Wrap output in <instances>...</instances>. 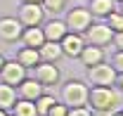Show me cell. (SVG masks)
Wrapping results in <instances>:
<instances>
[{
  "label": "cell",
  "mask_w": 123,
  "mask_h": 116,
  "mask_svg": "<svg viewBox=\"0 0 123 116\" xmlns=\"http://www.w3.org/2000/svg\"><path fill=\"white\" fill-rule=\"evenodd\" d=\"M55 97H52V95H47V92H43V95H38V97H36V102H33V104H36V114L38 116H45L47 111H50V109H52V104H55Z\"/></svg>",
  "instance_id": "ffe728a7"
},
{
  "label": "cell",
  "mask_w": 123,
  "mask_h": 116,
  "mask_svg": "<svg viewBox=\"0 0 123 116\" xmlns=\"http://www.w3.org/2000/svg\"><path fill=\"white\" fill-rule=\"evenodd\" d=\"M107 24L111 26V31H123V12L114 10V12L107 17Z\"/></svg>",
  "instance_id": "7402d4cb"
},
{
  "label": "cell",
  "mask_w": 123,
  "mask_h": 116,
  "mask_svg": "<svg viewBox=\"0 0 123 116\" xmlns=\"http://www.w3.org/2000/svg\"><path fill=\"white\" fill-rule=\"evenodd\" d=\"M40 29H43V33H45V40H57V43L64 38V33L69 31L62 19H50V21H45Z\"/></svg>",
  "instance_id": "7c38bea8"
},
{
  "label": "cell",
  "mask_w": 123,
  "mask_h": 116,
  "mask_svg": "<svg viewBox=\"0 0 123 116\" xmlns=\"http://www.w3.org/2000/svg\"><path fill=\"white\" fill-rule=\"evenodd\" d=\"M118 104V92L114 85H95L88 92V107L92 111H114Z\"/></svg>",
  "instance_id": "6da1fadb"
},
{
  "label": "cell",
  "mask_w": 123,
  "mask_h": 116,
  "mask_svg": "<svg viewBox=\"0 0 123 116\" xmlns=\"http://www.w3.org/2000/svg\"><path fill=\"white\" fill-rule=\"evenodd\" d=\"M24 78H26V66H21L17 59L2 64V69H0V81H2V83H7V85H19Z\"/></svg>",
  "instance_id": "9c48e42d"
},
{
  "label": "cell",
  "mask_w": 123,
  "mask_h": 116,
  "mask_svg": "<svg viewBox=\"0 0 123 116\" xmlns=\"http://www.w3.org/2000/svg\"><path fill=\"white\" fill-rule=\"evenodd\" d=\"M114 116H123V109H114Z\"/></svg>",
  "instance_id": "f1b7e54d"
},
{
  "label": "cell",
  "mask_w": 123,
  "mask_h": 116,
  "mask_svg": "<svg viewBox=\"0 0 123 116\" xmlns=\"http://www.w3.org/2000/svg\"><path fill=\"white\" fill-rule=\"evenodd\" d=\"M14 116H38L36 114V104L31 100H19L12 104V109H10Z\"/></svg>",
  "instance_id": "d6986e66"
},
{
  "label": "cell",
  "mask_w": 123,
  "mask_h": 116,
  "mask_svg": "<svg viewBox=\"0 0 123 116\" xmlns=\"http://www.w3.org/2000/svg\"><path fill=\"white\" fill-rule=\"evenodd\" d=\"M40 5H43V10H45V12H50V14H59V12H64V10H66L69 0H43Z\"/></svg>",
  "instance_id": "44dd1931"
},
{
  "label": "cell",
  "mask_w": 123,
  "mask_h": 116,
  "mask_svg": "<svg viewBox=\"0 0 123 116\" xmlns=\"http://www.w3.org/2000/svg\"><path fill=\"white\" fill-rule=\"evenodd\" d=\"M118 12H123V0H118Z\"/></svg>",
  "instance_id": "f546056e"
},
{
  "label": "cell",
  "mask_w": 123,
  "mask_h": 116,
  "mask_svg": "<svg viewBox=\"0 0 123 116\" xmlns=\"http://www.w3.org/2000/svg\"><path fill=\"white\" fill-rule=\"evenodd\" d=\"M66 29L74 31V33H85V29L92 24V14L88 7H74L66 12V19H64Z\"/></svg>",
  "instance_id": "3957f363"
},
{
  "label": "cell",
  "mask_w": 123,
  "mask_h": 116,
  "mask_svg": "<svg viewBox=\"0 0 123 116\" xmlns=\"http://www.w3.org/2000/svg\"><path fill=\"white\" fill-rule=\"evenodd\" d=\"M83 38H85V43L88 45H99V47H104V45L111 43V38H114V31L109 24H90L85 33H83Z\"/></svg>",
  "instance_id": "8992f818"
},
{
  "label": "cell",
  "mask_w": 123,
  "mask_h": 116,
  "mask_svg": "<svg viewBox=\"0 0 123 116\" xmlns=\"http://www.w3.org/2000/svg\"><path fill=\"white\" fill-rule=\"evenodd\" d=\"M114 85L118 88V92H123V71L116 73V78H114Z\"/></svg>",
  "instance_id": "4316f807"
},
{
  "label": "cell",
  "mask_w": 123,
  "mask_h": 116,
  "mask_svg": "<svg viewBox=\"0 0 123 116\" xmlns=\"http://www.w3.org/2000/svg\"><path fill=\"white\" fill-rule=\"evenodd\" d=\"M33 71H36V81L43 88H50V85L59 83V69L55 66V62H38L33 66Z\"/></svg>",
  "instance_id": "52a82bcc"
},
{
  "label": "cell",
  "mask_w": 123,
  "mask_h": 116,
  "mask_svg": "<svg viewBox=\"0 0 123 116\" xmlns=\"http://www.w3.org/2000/svg\"><path fill=\"white\" fill-rule=\"evenodd\" d=\"M88 92H90V88L85 81L71 78L62 85V102L66 107H83V104H88Z\"/></svg>",
  "instance_id": "7a4b0ae2"
},
{
  "label": "cell",
  "mask_w": 123,
  "mask_h": 116,
  "mask_svg": "<svg viewBox=\"0 0 123 116\" xmlns=\"http://www.w3.org/2000/svg\"><path fill=\"white\" fill-rule=\"evenodd\" d=\"M111 43H114V47H116V50H123V31H114Z\"/></svg>",
  "instance_id": "484cf974"
},
{
  "label": "cell",
  "mask_w": 123,
  "mask_h": 116,
  "mask_svg": "<svg viewBox=\"0 0 123 116\" xmlns=\"http://www.w3.org/2000/svg\"><path fill=\"white\" fill-rule=\"evenodd\" d=\"M17 62H19L21 66H26V69H33V66L40 62V52H38V47H21L19 55H17Z\"/></svg>",
  "instance_id": "2e32d148"
},
{
  "label": "cell",
  "mask_w": 123,
  "mask_h": 116,
  "mask_svg": "<svg viewBox=\"0 0 123 116\" xmlns=\"http://www.w3.org/2000/svg\"><path fill=\"white\" fill-rule=\"evenodd\" d=\"M111 66H114V71H116V73L123 71V50H116V55L111 57Z\"/></svg>",
  "instance_id": "d4e9b609"
},
{
  "label": "cell",
  "mask_w": 123,
  "mask_h": 116,
  "mask_svg": "<svg viewBox=\"0 0 123 116\" xmlns=\"http://www.w3.org/2000/svg\"><path fill=\"white\" fill-rule=\"evenodd\" d=\"M21 40H24L26 47H40L45 43V33H43L40 26H26L21 31Z\"/></svg>",
  "instance_id": "9a60e30c"
},
{
  "label": "cell",
  "mask_w": 123,
  "mask_h": 116,
  "mask_svg": "<svg viewBox=\"0 0 123 116\" xmlns=\"http://www.w3.org/2000/svg\"><path fill=\"white\" fill-rule=\"evenodd\" d=\"M21 21L17 19V17H2L0 19V38L2 40H7V43H12V40H19L21 38Z\"/></svg>",
  "instance_id": "30bf717a"
},
{
  "label": "cell",
  "mask_w": 123,
  "mask_h": 116,
  "mask_svg": "<svg viewBox=\"0 0 123 116\" xmlns=\"http://www.w3.org/2000/svg\"><path fill=\"white\" fill-rule=\"evenodd\" d=\"M78 59L83 62V66H92V64H99V62H104V50L99 47V45H88L80 50V55Z\"/></svg>",
  "instance_id": "4fadbf2b"
},
{
  "label": "cell",
  "mask_w": 123,
  "mask_h": 116,
  "mask_svg": "<svg viewBox=\"0 0 123 116\" xmlns=\"http://www.w3.org/2000/svg\"><path fill=\"white\" fill-rule=\"evenodd\" d=\"M38 52H40V62H57V59L64 57L62 45L57 40H45V43L38 47Z\"/></svg>",
  "instance_id": "5bb4252c"
},
{
  "label": "cell",
  "mask_w": 123,
  "mask_h": 116,
  "mask_svg": "<svg viewBox=\"0 0 123 116\" xmlns=\"http://www.w3.org/2000/svg\"><path fill=\"white\" fill-rule=\"evenodd\" d=\"M14 102H17V88L7 85V83H0V109L10 111Z\"/></svg>",
  "instance_id": "ac0fdd59"
},
{
  "label": "cell",
  "mask_w": 123,
  "mask_h": 116,
  "mask_svg": "<svg viewBox=\"0 0 123 116\" xmlns=\"http://www.w3.org/2000/svg\"><path fill=\"white\" fill-rule=\"evenodd\" d=\"M21 2H43V0H21Z\"/></svg>",
  "instance_id": "4dcf8cb0"
},
{
  "label": "cell",
  "mask_w": 123,
  "mask_h": 116,
  "mask_svg": "<svg viewBox=\"0 0 123 116\" xmlns=\"http://www.w3.org/2000/svg\"><path fill=\"white\" fill-rule=\"evenodd\" d=\"M0 116H7V111H5V109H0Z\"/></svg>",
  "instance_id": "d6a6232c"
},
{
  "label": "cell",
  "mask_w": 123,
  "mask_h": 116,
  "mask_svg": "<svg viewBox=\"0 0 123 116\" xmlns=\"http://www.w3.org/2000/svg\"><path fill=\"white\" fill-rule=\"evenodd\" d=\"M17 90H19V97H21V100H31V102H36L38 95H43V85H40L36 78H24V81L17 85Z\"/></svg>",
  "instance_id": "8fae6325"
},
{
  "label": "cell",
  "mask_w": 123,
  "mask_h": 116,
  "mask_svg": "<svg viewBox=\"0 0 123 116\" xmlns=\"http://www.w3.org/2000/svg\"><path fill=\"white\" fill-rule=\"evenodd\" d=\"M114 2H118V0H114Z\"/></svg>",
  "instance_id": "836d02e7"
},
{
  "label": "cell",
  "mask_w": 123,
  "mask_h": 116,
  "mask_svg": "<svg viewBox=\"0 0 123 116\" xmlns=\"http://www.w3.org/2000/svg\"><path fill=\"white\" fill-rule=\"evenodd\" d=\"M90 14L92 17H99V19H107L116 7H114V0H90Z\"/></svg>",
  "instance_id": "e0dca14e"
},
{
  "label": "cell",
  "mask_w": 123,
  "mask_h": 116,
  "mask_svg": "<svg viewBox=\"0 0 123 116\" xmlns=\"http://www.w3.org/2000/svg\"><path fill=\"white\" fill-rule=\"evenodd\" d=\"M2 64H5V57H2V55H0V69H2Z\"/></svg>",
  "instance_id": "1f68e13d"
},
{
  "label": "cell",
  "mask_w": 123,
  "mask_h": 116,
  "mask_svg": "<svg viewBox=\"0 0 123 116\" xmlns=\"http://www.w3.org/2000/svg\"><path fill=\"white\" fill-rule=\"evenodd\" d=\"M59 45H62V52H64V57L78 59L80 50L85 47V38H83V33H74V31H66V33H64V38L59 40Z\"/></svg>",
  "instance_id": "ba28073f"
},
{
  "label": "cell",
  "mask_w": 123,
  "mask_h": 116,
  "mask_svg": "<svg viewBox=\"0 0 123 116\" xmlns=\"http://www.w3.org/2000/svg\"><path fill=\"white\" fill-rule=\"evenodd\" d=\"M114 78H116V71L107 62L88 66V83L90 85H114Z\"/></svg>",
  "instance_id": "277c9868"
},
{
  "label": "cell",
  "mask_w": 123,
  "mask_h": 116,
  "mask_svg": "<svg viewBox=\"0 0 123 116\" xmlns=\"http://www.w3.org/2000/svg\"><path fill=\"white\" fill-rule=\"evenodd\" d=\"M12 116H14V114H12Z\"/></svg>",
  "instance_id": "e575fe53"
},
{
  "label": "cell",
  "mask_w": 123,
  "mask_h": 116,
  "mask_svg": "<svg viewBox=\"0 0 123 116\" xmlns=\"http://www.w3.org/2000/svg\"><path fill=\"white\" fill-rule=\"evenodd\" d=\"M92 116H114V111H92Z\"/></svg>",
  "instance_id": "83f0119b"
},
{
  "label": "cell",
  "mask_w": 123,
  "mask_h": 116,
  "mask_svg": "<svg viewBox=\"0 0 123 116\" xmlns=\"http://www.w3.org/2000/svg\"><path fill=\"white\" fill-rule=\"evenodd\" d=\"M69 114V107H66V104H64V102H55V104H52V109H50V111H47L45 116H66Z\"/></svg>",
  "instance_id": "603a6c76"
},
{
  "label": "cell",
  "mask_w": 123,
  "mask_h": 116,
  "mask_svg": "<svg viewBox=\"0 0 123 116\" xmlns=\"http://www.w3.org/2000/svg\"><path fill=\"white\" fill-rule=\"evenodd\" d=\"M17 19L21 21V26H40L45 19V10L40 2H21Z\"/></svg>",
  "instance_id": "5b68a950"
},
{
  "label": "cell",
  "mask_w": 123,
  "mask_h": 116,
  "mask_svg": "<svg viewBox=\"0 0 123 116\" xmlns=\"http://www.w3.org/2000/svg\"><path fill=\"white\" fill-rule=\"evenodd\" d=\"M66 116H92V109L88 104H83V107H69V114Z\"/></svg>",
  "instance_id": "cb8c5ba5"
}]
</instances>
